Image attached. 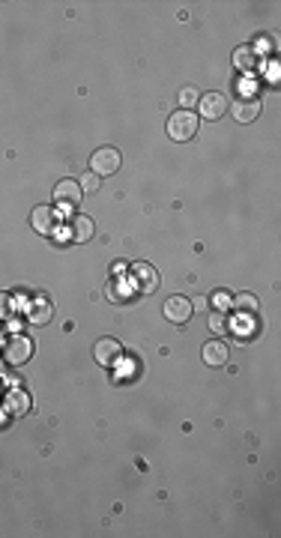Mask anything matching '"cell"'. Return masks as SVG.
Listing matches in <instances>:
<instances>
[{
    "label": "cell",
    "instance_id": "1",
    "mask_svg": "<svg viewBox=\"0 0 281 538\" xmlns=\"http://www.w3.org/2000/svg\"><path fill=\"white\" fill-rule=\"evenodd\" d=\"M201 120L198 114H192V111H174L171 117H167V138L171 141H189L194 138V132H198Z\"/></svg>",
    "mask_w": 281,
    "mask_h": 538
},
{
    "label": "cell",
    "instance_id": "2",
    "mask_svg": "<svg viewBox=\"0 0 281 538\" xmlns=\"http://www.w3.org/2000/svg\"><path fill=\"white\" fill-rule=\"evenodd\" d=\"M120 165H123V156H120L117 147H99L96 153L90 156V171L96 177H111L120 171Z\"/></svg>",
    "mask_w": 281,
    "mask_h": 538
},
{
    "label": "cell",
    "instance_id": "3",
    "mask_svg": "<svg viewBox=\"0 0 281 538\" xmlns=\"http://www.w3.org/2000/svg\"><path fill=\"white\" fill-rule=\"evenodd\" d=\"M30 356H33V338L30 335H12L3 344V359L9 365H15V368L24 365Z\"/></svg>",
    "mask_w": 281,
    "mask_h": 538
},
{
    "label": "cell",
    "instance_id": "4",
    "mask_svg": "<svg viewBox=\"0 0 281 538\" xmlns=\"http://www.w3.org/2000/svg\"><path fill=\"white\" fill-rule=\"evenodd\" d=\"M129 278H132L135 290H140V294H156V287H158V272L149 267L147 260H140V263H135V267H129Z\"/></svg>",
    "mask_w": 281,
    "mask_h": 538
},
{
    "label": "cell",
    "instance_id": "5",
    "mask_svg": "<svg viewBox=\"0 0 281 538\" xmlns=\"http://www.w3.org/2000/svg\"><path fill=\"white\" fill-rule=\"evenodd\" d=\"M93 359H96L102 368H114V365H120V359H123V347H120L117 338H99V341L93 344Z\"/></svg>",
    "mask_w": 281,
    "mask_h": 538
},
{
    "label": "cell",
    "instance_id": "6",
    "mask_svg": "<svg viewBox=\"0 0 281 538\" xmlns=\"http://www.w3.org/2000/svg\"><path fill=\"white\" fill-rule=\"evenodd\" d=\"M81 197H84V192H81L78 179H60V183L54 186V201H57L60 206H66V210L78 206Z\"/></svg>",
    "mask_w": 281,
    "mask_h": 538
},
{
    "label": "cell",
    "instance_id": "7",
    "mask_svg": "<svg viewBox=\"0 0 281 538\" xmlns=\"http://www.w3.org/2000/svg\"><path fill=\"white\" fill-rule=\"evenodd\" d=\"M30 224H33V231L36 233H42V237H51L54 231H57V213L51 210V206H33V213H30Z\"/></svg>",
    "mask_w": 281,
    "mask_h": 538
},
{
    "label": "cell",
    "instance_id": "8",
    "mask_svg": "<svg viewBox=\"0 0 281 538\" xmlns=\"http://www.w3.org/2000/svg\"><path fill=\"white\" fill-rule=\"evenodd\" d=\"M66 233H69V240L72 242H90L93 240V233H96V222L90 219V215H72L69 224H66Z\"/></svg>",
    "mask_w": 281,
    "mask_h": 538
},
{
    "label": "cell",
    "instance_id": "9",
    "mask_svg": "<svg viewBox=\"0 0 281 538\" xmlns=\"http://www.w3.org/2000/svg\"><path fill=\"white\" fill-rule=\"evenodd\" d=\"M192 311H194V305L189 296H171L165 302V317L171 320V323H185V320L192 317Z\"/></svg>",
    "mask_w": 281,
    "mask_h": 538
},
{
    "label": "cell",
    "instance_id": "10",
    "mask_svg": "<svg viewBox=\"0 0 281 538\" xmlns=\"http://www.w3.org/2000/svg\"><path fill=\"white\" fill-rule=\"evenodd\" d=\"M198 108H201V114L207 117V120H219L224 111H228V99L221 96V93H203V96L198 99Z\"/></svg>",
    "mask_w": 281,
    "mask_h": 538
},
{
    "label": "cell",
    "instance_id": "11",
    "mask_svg": "<svg viewBox=\"0 0 281 538\" xmlns=\"http://www.w3.org/2000/svg\"><path fill=\"white\" fill-rule=\"evenodd\" d=\"M233 117H237L239 123H251V120H257L260 117V99L257 96H242L233 102Z\"/></svg>",
    "mask_w": 281,
    "mask_h": 538
},
{
    "label": "cell",
    "instance_id": "12",
    "mask_svg": "<svg viewBox=\"0 0 281 538\" xmlns=\"http://www.w3.org/2000/svg\"><path fill=\"white\" fill-rule=\"evenodd\" d=\"M54 317V305L45 296H36L30 305H27V320H30V323H48V320Z\"/></svg>",
    "mask_w": 281,
    "mask_h": 538
},
{
    "label": "cell",
    "instance_id": "13",
    "mask_svg": "<svg viewBox=\"0 0 281 538\" xmlns=\"http://www.w3.org/2000/svg\"><path fill=\"white\" fill-rule=\"evenodd\" d=\"M201 356H203V362L207 365H212V368H221V365H228V344L224 341H207L203 344V350H201Z\"/></svg>",
    "mask_w": 281,
    "mask_h": 538
},
{
    "label": "cell",
    "instance_id": "14",
    "mask_svg": "<svg viewBox=\"0 0 281 538\" xmlns=\"http://www.w3.org/2000/svg\"><path fill=\"white\" fill-rule=\"evenodd\" d=\"M233 66L242 72H251L257 66V54L251 51V45H239L237 51H233Z\"/></svg>",
    "mask_w": 281,
    "mask_h": 538
},
{
    "label": "cell",
    "instance_id": "15",
    "mask_svg": "<svg viewBox=\"0 0 281 538\" xmlns=\"http://www.w3.org/2000/svg\"><path fill=\"white\" fill-rule=\"evenodd\" d=\"M230 305L237 308V311H246V314H257L260 311V302L255 294H248V290H242V294H237L230 299Z\"/></svg>",
    "mask_w": 281,
    "mask_h": 538
},
{
    "label": "cell",
    "instance_id": "16",
    "mask_svg": "<svg viewBox=\"0 0 281 538\" xmlns=\"http://www.w3.org/2000/svg\"><path fill=\"white\" fill-rule=\"evenodd\" d=\"M6 401H9V413H15V416H21V413L30 410V398H27L21 389H12Z\"/></svg>",
    "mask_w": 281,
    "mask_h": 538
},
{
    "label": "cell",
    "instance_id": "17",
    "mask_svg": "<svg viewBox=\"0 0 281 538\" xmlns=\"http://www.w3.org/2000/svg\"><path fill=\"white\" fill-rule=\"evenodd\" d=\"M210 329L212 332H219V335L228 332V317H224V311H215V314L210 317Z\"/></svg>",
    "mask_w": 281,
    "mask_h": 538
},
{
    "label": "cell",
    "instance_id": "18",
    "mask_svg": "<svg viewBox=\"0 0 281 538\" xmlns=\"http://www.w3.org/2000/svg\"><path fill=\"white\" fill-rule=\"evenodd\" d=\"M12 308H15V302H12V294H3V290H0V320L12 317Z\"/></svg>",
    "mask_w": 281,
    "mask_h": 538
},
{
    "label": "cell",
    "instance_id": "19",
    "mask_svg": "<svg viewBox=\"0 0 281 538\" xmlns=\"http://www.w3.org/2000/svg\"><path fill=\"white\" fill-rule=\"evenodd\" d=\"M198 99H201V96H198V90H194V87H185V90L180 93V102H183L185 111H189L192 105H198Z\"/></svg>",
    "mask_w": 281,
    "mask_h": 538
},
{
    "label": "cell",
    "instance_id": "20",
    "mask_svg": "<svg viewBox=\"0 0 281 538\" xmlns=\"http://www.w3.org/2000/svg\"><path fill=\"white\" fill-rule=\"evenodd\" d=\"M78 186H81V192H96V188H99V177L90 171V174H84L78 179Z\"/></svg>",
    "mask_w": 281,
    "mask_h": 538
},
{
    "label": "cell",
    "instance_id": "21",
    "mask_svg": "<svg viewBox=\"0 0 281 538\" xmlns=\"http://www.w3.org/2000/svg\"><path fill=\"white\" fill-rule=\"evenodd\" d=\"M105 296H108L111 302H120V299H123L126 294H123V287H120L117 281H108V287H105Z\"/></svg>",
    "mask_w": 281,
    "mask_h": 538
},
{
    "label": "cell",
    "instance_id": "22",
    "mask_svg": "<svg viewBox=\"0 0 281 538\" xmlns=\"http://www.w3.org/2000/svg\"><path fill=\"white\" fill-rule=\"evenodd\" d=\"M212 308H219V311L230 308V296L224 294V290H215V294H212Z\"/></svg>",
    "mask_w": 281,
    "mask_h": 538
},
{
    "label": "cell",
    "instance_id": "23",
    "mask_svg": "<svg viewBox=\"0 0 281 538\" xmlns=\"http://www.w3.org/2000/svg\"><path fill=\"white\" fill-rule=\"evenodd\" d=\"M251 51H273V39H257V45H255V48H251Z\"/></svg>",
    "mask_w": 281,
    "mask_h": 538
},
{
    "label": "cell",
    "instance_id": "24",
    "mask_svg": "<svg viewBox=\"0 0 281 538\" xmlns=\"http://www.w3.org/2000/svg\"><path fill=\"white\" fill-rule=\"evenodd\" d=\"M111 272H114V276H123V272H129V267H126L123 260H117L114 267H111Z\"/></svg>",
    "mask_w": 281,
    "mask_h": 538
}]
</instances>
